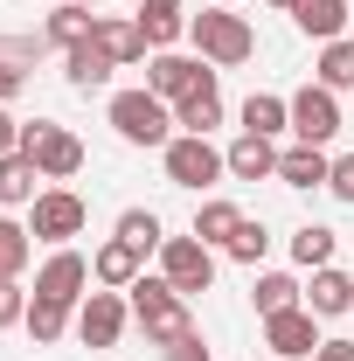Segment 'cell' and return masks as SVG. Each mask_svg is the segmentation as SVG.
<instances>
[{"mask_svg": "<svg viewBox=\"0 0 354 361\" xmlns=\"http://www.w3.org/2000/svg\"><path fill=\"white\" fill-rule=\"evenodd\" d=\"M126 292H133V319L146 326V341H153V348H174V341H188V334H195L188 299H181L167 278H146V271H139Z\"/></svg>", "mask_w": 354, "mask_h": 361, "instance_id": "cell-1", "label": "cell"}, {"mask_svg": "<svg viewBox=\"0 0 354 361\" xmlns=\"http://www.w3.org/2000/svg\"><path fill=\"white\" fill-rule=\"evenodd\" d=\"M188 42L202 49V63H216V70H236V63H250V56H257L250 21H243V14H229V7L188 14Z\"/></svg>", "mask_w": 354, "mask_h": 361, "instance_id": "cell-2", "label": "cell"}, {"mask_svg": "<svg viewBox=\"0 0 354 361\" xmlns=\"http://www.w3.org/2000/svg\"><path fill=\"white\" fill-rule=\"evenodd\" d=\"M111 133L126 146H167L174 139V104L153 90H111Z\"/></svg>", "mask_w": 354, "mask_h": 361, "instance_id": "cell-3", "label": "cell"}, {"mask_svg": "<svg viewBox=\"0 0 354 361\" xmlns=\"http://www.w3.org/2000/svg\"><path fill=\"white\" fill-rule=\"evenodd\" d=\"M21 153L35 160V174H42V180H70L77 167H84V139L63 133L56 118H35V126H21Z\"/></svg>", "mask_w": 354, "mask_h": 361, "instance_id": "cell-4", "label": "cell"}, {"mask_svg": "<svg viewBox=\"0 0 354 361\" xmlns=\"http://www.w3.org/2000/svg\"><path fill=\"white\" fill-rule=\"evenodd\" d=\"M90 223V209H84V195H70V188H42L35 202H28V236L35 243H70V236H84Z\"/></svg>", "mask_w": 354, "mask_h": 361, "instance_id": "cell-5", "label": "cell"}, {"mask_svg": "<svg viewBox=\"0 0 354 361\" xmlns=\"http://www.w3.org/2000/svg\"><path fill=\"white\" fill-rule=\"evenodd\" d=\"M160 160H167V180H174V188H195V195L229 174V160H222L209 139H195V133H174L167 146H160Z\"/></svg>", "mask_w": 354, "mask_h": 361, "instance_id": "cell-6", "label": "cell"}, {"mask_svg": "<svg viewBox=\"0 0 354 361\" xmlns=\"http://www.w3.org/2000/svg\"><path fill=\"white\" fill-rule=\"evenodd\" d=\"M160 278L174 285L181 299H195V292L216 285V250H209L202 236H167V243H160Z\"/></svg>", "mask_w": 354, "mask_h": 361, "instance_id": "cell-7", "label": "cell"}, {"mask_svg": "<svg viewBox=\"0 0 354 361\" xmlns=\"http://www.w3.org/2000/svg\"><path fill=\"white\" fill-rule=\"evenodd\" d=\"M319 313H306V306H285V313H271L264 319V355L278 361H312L319 355Z\"/></svg>", "mask_w": 354, "mask_h": 361, "instance_id": "cell-8", "label": "cell"}, {"mask_svg": "<svg viewBox=\"0 0 354 361\" xmlns=\"http://www.w3.org/2000/svg\"><path fill=\"white\" fill-rule=\"evenodd\" d=\"M292 133H299V146H334V133H341V90H326V84L292 90Z\"/></svg>", "mask_w": 354, "mask_h": 361, "instance_id": "cell-9", "label": "cell"}, {"mask_svg": "<svg viewBox=\"0 0 354 361\" xmlns=\"http://www.w3.org/2000/svg\"><path fill=\"white\" fill-rule=\"evenodd\" d=\"M126 319H133V299H118L111 285H104V292H84V306H77V341H84V348H118Z\"/></svg>", "mask_w": 354, "mask_h": 361, "instance_id": "cell-10", "label": "cell"}, {"mask_svg": "<svg viewBox=\"0 0 354 361\" xmlns=\"http://www.w3.org/2000/svg\"><path fill=\"white\" fill-rule=\"evenodd\" d=\"M209 77H216V63H202V56H174V49H160V56L146 63V90L167 97V104H181L188 90H202Z\"/></svg>", "mask_w": 354, "mask_h": 361, "instance_id": "cell-11", "label": "cell"}, {"mask_svg": "<svg viewBox=\"0 0 354 361\" xmlns=\"http://www.w3.org/2000/svg\"><path fill=\"white\" fill-rule=\"evenodd\" d=\"M84 285H90V257H77L70 243L49 250V264L35 271V299H56V306H84Z\"/></svg>", "mask_w": 354, "mask_h": 361, "instance_id": "cell-12", "label": "cell"}, {"mask_svg": "<svg viewBox=\"0 0 354 361\" xmlns=\"http://www.w3.org/2000/svg\"><path fill=\"white\" fill-rule=\"evenodd\" d=\"M90 42L104 49L118 70H126V63H146V28H139V14H97V21H90Z\"/></svg>", "mask_w": 354, "mask_h": 361, "instance_id": "cell-13", "label": "cell"}, {"mask_svg": "<svg viewBox=\"0 0 354 361\" xmlns=\"http://www.w3.org/2000/svg\"><path fill=\"white\" fill-rule=\"evenodd\" d=\"M306 313H319V319L354 313V278H348L341 264H319V271H312V285H306Z\"/></svg>", "mask_w": 354, "mask_h": 361, "instance_id": "cell-14", "label": "cell"}, {"mask_svg": "<svg viewBox=\"0 0 354 361\" xmlns=\"http://www.w3.org/2000/svg\"><path fill=\"white\" fill-rule=\"evenodd\" d=\"M348 14H354V0H299L292 7V28L312 35V42H341L348 35Z\"/></svg>", "mask_w": 354, "mask_h": 361, "instance_id": "cell-15", "label": "cell"}, {"mask_svg": "<svg viewBox=\"0 0 354 361\" xmlns=\"http://www.w3.org/2000/svg\"><path fill=\"white\" fill-rule=\"evenodd\" d=\"M139 264H146V250H133L126 236H111V243H97V257H90V278L97 285H111V292H126L139 278Z\"/></svg>", "mask_w": 354, "mask_h": 361, "instance_id": "cell-16", "label": "cell"}, {"mask_svg": "<svg viewBox=\"0 0 354 361\" xmlns=\"http://www.w3.org/2000/svg\"><path fill=\"white\" fill-rule=\"evenodd\" d=\"M222 160H229V180H271L278 174V146H271L264 133H243Z\"/></svg>", "mask_w": 354, "mask_h": 361, "instance_id": "cell-17", "label": "cell"}, {"mask_svg": "<svg viewBox=\"0 0 354 361\" xmlns=\"http://www.w3.org/2000/svg\"><path fill=\"white\" fill-rule=\"evenodd\" d=\"M35 49H42V35H35V42H28V35H0V104H14V97L28 90Z\"/></svg>", "mask_w": 354, "mask_h": 361, "instance_id": "cell-18", "label": "cell"}, {"mask_svg": "<svg viewBox=\"0 0 354 361\" xmlns=\"http://www.w3.org/2000/svg\"><path fill=\"white\" fill-rule=\"evenodd\" d=\"M174 126H181V133H195V139H209V133L222 126V90H216V77L174 104Z\"/></svg>", "mask_w": 354, "mask_h": 361, "instance_id": "cell-19", "label": "cell"}, {"mask_svg": "<svg viewBox=\"0 0 354 361\" xmlns=\"http://www.w3.org/2000/svg\"><path fill=\"white\" fill-rule=\"evenodd\" d=\"M326 174H334L326 146H285L278 153V180L285 188H326Z\"/></svg>", "mask_w": 354, "mask_h": 361, "instance_id": "cell-20", "label": "cell"}, {"mask_svg": "<svg viewBox=\"0 0 354 361\" xmlns=\"http://www.w3.org/2000/svg\"><path fill=\"white\" fill-rule=\"evenodd\" d=\"M111 70H118V63H111L97 42L63 49V77H70V90H104V84H111Z\"/></svg>", "mask_w": 354, "mask_h": 361, "instance_id": "cell-21", "label": "cell"}, {"mask_svg": "<svg viewBox=\"0 0 354 361\" xmlns=\"http://www.w3.org/2000/svg\"><path fill=\"white\" fill-rule=\"evenodd\" d=\"M243 133H264V139L292 133V97H278V90H250V97H243Z\"/></svg>", "mask_w": 354, "mask_h": 361, "instance_id": "cell-22", "label": "cell"}, {"mask_svg": "<svg viewBox=\"0 0 354 361\" xmlns=\"http://www.w3.org/2000/svg\"><path fill=\"white\" fill-rule=\"evenodd\" d=\"M236 229H243V209H236V202H202L188 236H202L209 250H229V236H236Z\"/></svg>", "mask_w": 354, "mask_h": 361, "instance_id": "cell-23", "label": "cell"}, {"mask_svg": "<svg viewBox=\"0 0 354 361\" xmlns=\"http://www.w3.org/2000/svg\"><path fill=\"white\" fill-rule=\"evenodd\" d=\"M90 7H70V0H56V14L42 21V42L49 49H77V42H90Z\"/></svg>", "mask_w": 354, "mask_h": 361, "instance_id": "cell-24", "label": "cell"}, {"mask_svg": "<svg viewBox=\"0 0 354 361\" xmlns=\"http://www.w3.org/2000/svg\"><path fill=\"white\" fill-rule=\"evenodd\" d=\"M35 160L28 153H0V209H21V202H35Z\"/></svg>", "mask_w": 354, "mask_h": 361, "instance_id": "cell-25", "label": "cell"}, {"mask_svg": "<svg viewBox=\"0 0 354 361\" xmlns=\"http://www.w3.org/2000/svg\"><path fill=\"white\" fill-rule=\"evenodd\" d=\"M250 306H257V319H271V313H285V306H306V292H299V278L264 271V278L250 285Z\"/></svg>", "mask_w": 354, "mask_h": 361, "instance_id": "cell-26", "label": "cell"}, {"mask_svg": "<svg viewBox=\"0 0 354 361\" xmlns=\"http://www.w3.org/2000/svg\"><path fill=\"white\" fill-rule=\"evenodd\" d=\"M334 250H341V236H334L326 223H299L292 229V264L319 271V264H334Z\"/></svg>", "mask_w": 354, "mask_h": 361, "instance_id": "cell-27", "label": "cell"}, {"mask_svg": "<svg viewBox=\"0 0 354 361\" xmlns=\"http://www.w3.org/2000/svg\"><path fill=\"white\" fill-rule=\"evenodd\" d=\"M21 326H28L35 348H56L63 326H70V306H56V299H35V292H28V319H21Z\"/></svg>", "mask_w": 354, "mask_h": 361, "instance_id": "cell-28", "label": "cell"}, {"mask_svg": "<svg viewBox=\"0 0 354 361\" xmlns=\"http://www.w3.org/2000/svg\"><path fill=\"white\" fill-rule=\"evenodd\" d=\"M28 257H35V236H28V223L0 216V278H21V271H28Z\"/></svg>", "mask_w": 354, "mask_h": 361, "instance_id": "cell-29", "label": "cell"}, {"mask_svg": "<svg viewBox=\"0 0 354 361\" xmlns=\"http://www.w3.org/2000/svg\"><path fill=\"white\" fill-rule=\"evenodd\" d=\"M312 70H319L326 90H354V42L348 35H341V42H319V63H312Z\"/></svg>", "mask_w": 354, "mask_h": 361, "instance_id": "cell-30", "label": "cell"}, {"mask_svg": "<svg viewBox=\"0 0 354 361\" xmlns=\"http://www.w3.org/2000/svg\"><path fill=\"white\" fill-rule=\"evenodd\" d=\"M118 236H126L133 250H146V257L167 243V229H160V216H153V209H126V216H118Z\"/></svg>", "mask_w": 354, "mask_h": 361, "instance_id": "cell-31", "label": "cell"}, {"mask_svg": "<svg viewBox=\"0 0 354 361\" xmlns=\"http://www.w3.org/2000/svg\"><path fill=\"white\" fill-rule=\"evenodd\" d=\"M264 250H271V229L243 216V229L229 236V257H236V264H250V271H257V264H264Z\"/></svg>", "mask_w": 354, "mask_h": 361, "instance_id": "cell-32", "label": "cell"}, {"mask_svg": "<svg viewBox=\"0 0 354 361\" xmlns=\"http://www.w3.org/2000/svg\"><path fill=\"white\" fill-rule=\"evenodd\" d=\"M139 28H146V49H174L188 35V14H139Z\"/></svg>", "mask_w": 354, "mask_h": 361, "instance_id": "cell-33", "label": "cell"}, {"mask_svg": "<svg viewBox=\"0 0 354 361\" xmlns=\"http://www.w3.org/2000/svg\"><path fill=\"white\" fill-rule=\"evenodd\" d=\"M21 319H28V292H21V278H0V334L21 326Z\"/></svg>", "mask_w": 354, "mask_h": 361, "instance_id": "cell-34", "label": "cell"}, {"mask_svg": "<svg viewBox=\"0 0 354 361\" xmlns=\"http://www.w3.org/2000/svg\"><path fill=\"white\" fill-rule=\"evenodd\" d=\"M326 188H334V202H354V153H341V160H334Z\"/></svg>", "mask_w": 354, "mask_h": 361, "instance_id": "cell-35", "label": "cell"}, {"mask_svg": "<svg viewBox=\"0 0 354 361\" xmlns=\"http://www.w3.org/2000/svg\"><path fill=\"white\" fill-rule=\"evenodd\" d=\"M160 355H167V361H216L202 334H188V341H174V348H160Z\"/></svg>", "mask_w": 354, "mask_h": 361, "instance_id": "cell-36", "label": "cell"}, {"mask_svg": "<svg viewBox=\"0 0 354 361\" xmlns=\"http://www.w3.org/2000/svg\"><path fill=\"white\" fill-rule=\"evenodd\" d=\"M0 153H21V118L0 104Z\"/></svg>", "mask_w": 354, "mask_h": 361, "instance_id": "cell-37", "label": "cell"}, {"mask_svg": "<svg viewBox=\"0 0 354 361\" xmlns=\"http://www.w3.org/2000/svg\"><path fill=\"white\" fill-rule=\"evenodd\" d=\"M312 361H354V341H319V355Z\"/></svg>", "mask_w": 354, "mask_h": 361, "instance_id": "cell-38", "label": "cell"}, {"mask_svg": "<svg viewBox=\"0 0 354 361\" xmlns=\"http://www.w3.org/2000/svg\"><path fill=\"white\" fill-rule=\"evenodd\" d=\"M139 14H181V0H139Z\"/></svg>", "mask_w": 354, "mask_h": 361, "instance_id": "cell-39", "label": "cell"}, {"mask_svg": "<svg viewBox=\"0 0 354 361\" xmlns=\"http://www.w3.org/2000/svg\"><path fill=\"white\" fill-rule=\"evenodd\" d=\"M271 7H285V14H292V7H299V0H271Z\"/></svg>", "mask_w": 354, "mask_h": 361, "instance_id": "cell-40", "label": "cell"}, {"mask_svg": "<svg viewBox=\"0 0 354 361\" xmlns=\"http://www.w3.org/2000/svg\"><path fill=\"white\" fill-rule=\"evenodd\" d=\"M70 7H97V0H70Z\"/></svg>", "mask_w": 354, "mask_h": 361, "instance_id": "cell-41", "label": "cell"}, {"mask_svg": "<svg viewBox=\"0 0 354 361\" xmlns=\"http://www.w3.org/2000/svg\"><path fill=\"white\" fill-rule=\"evenodd\" d=\"M216 7H236V0H216Z\"/></svg>", "mask_w": 354, "mask_h": 361, "instance_id": "cell-42", "label": "cell"}, {"mask_svg": "<svg viewBox=\"0 0 354 361\" xmlns=\"http://www.w3.org/2000/svg\"><path fill=\"white\" fill-rule=\"evenodd\" d=\"M257 361H278V355H257Z\"/></svg>", "mask_w": 354, "mask_h": 361, "instance_id": "cell-43", "label": "cell"}]
</instances>
